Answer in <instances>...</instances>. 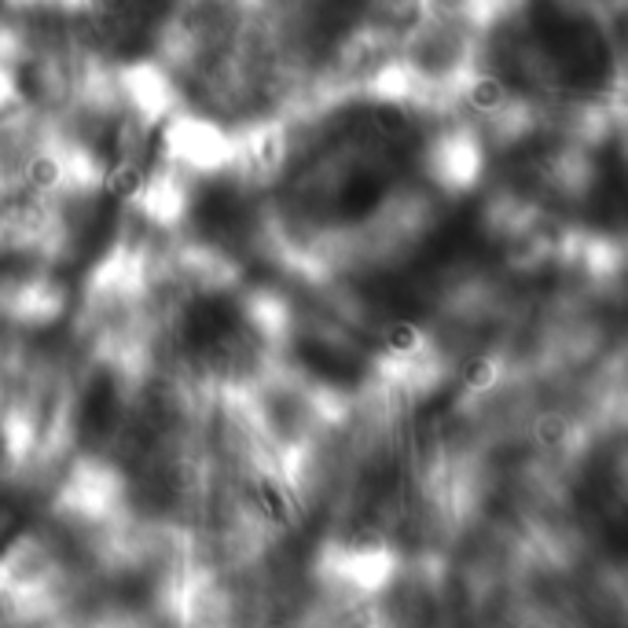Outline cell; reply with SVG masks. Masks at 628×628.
<instances>
[{"instance_id": "cell-3", "label": "cell", "mask_w": 628, "mask_h": 628, "mask_svg": "<svg viewBox=\"0 0 628 628\" xmlns=\"http://www.w3.org/2000/svg\"><path fill=\"white\" fill-rule=\"evenodd\" d=\"M463 103H467V111L481 114V118H497V114H504L511 108V89L500 74L481 71L470 77L467 89H463Z\"/></svg>"}, {"instance_id": "cell-2", "label": "cell", "mask_w": 628, "mask_h": 628, "mask_svg": "<svg viewBox=\"0 0 628 628\" xmlns=\"http://www.w3.org/2000/svg\"><path fill=\"white\" fill-rule=\"evenodd\" d=\"M504 379V372H500V361L492 353H467L463 361L456 364V372H452V382L460 386L463 393H470V398H486L492 393Z\"/></svg>"}, {"instance_id": "cell-1", "label": "cell", "mask_w": 628, "mask_h": 628, "mask_svg": "<svg viewBox=\"0 0 628 628\" xmlns=\"http://www.w3.org/2000/svg\"><path fill=\"white\" fill-rule=\"evenodd\" d=\"M379 350L393 361H415L427 350V331L412 316H386L379 324Z\"/></svg>"}, {"instance_id": "cell-4", "label": "cell", "mask_w": 628, "mask_h": 628, "mask_svg": "<svg viewBox=\"0 0 628 628\" xmlns=\"http://www.w3.org/2000/svg\"><path fill=\"white\" fill-rule=\"evenodd\" d=\"M529 434H533V441L544 452H558V449H566L569 434H574V423H569V412H563V409H540L533 415V423H529Z\"/></svg>"}]
</instances>
